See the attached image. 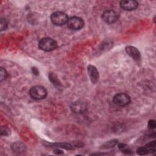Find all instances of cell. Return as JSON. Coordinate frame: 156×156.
I'll list each match as a JSON object with an SVG mask.
<instances>
[{
  "instance_id": "6da1fadb",
  "label": "cell",
  "mask_w": 156,
  "mask_h": 156,
  "mask_svg": "<svg viewBox=\"0 0 156 156\" xmlns=\"http://www.w3.org/2000/svg\"><path fill=\"white\" fill-rule=\"evenodd\" d=\"M57 43L52 38L46 37L41 38L38 41V48L44 51L50 52L57 48Z\"/></svg>"
},
{
  "instance_id": "7a4b0ae2",
  "label": "cell",
  "mask_w": 156,
  "mask_h": 156,
  "mask_svg": "<svg viewBox=\"0 0 156 156\" xmlns=\"http://www.w3.org/2000/svg\"><path fill=\"white\" fill-rule=\"evenodd\" d=\"M48 92L46 89L41 85H35L30 88L29 94L30 97L36 100H41L44 99L47 96Z\"/></svg>"
},
{
  "instance_id": "3957f363",
  "label": "cell",
  "mask_w": 156,
  "mask_h": 156,
  "mask_svg": "<svg viewBox=\"0 0 156 156\" xmlns=\"http://www.w3.org/2000/svg\"><path fill=\"white\" fill-rule=\"evenodd\" d=\"M68 19V15L61 11L55 12L51 15V20L55 26H62L67 23Z\"/></svg>"
},
{
  "instance_id": "277c9868",
  "label": "cell",
  "mask_w": 156,
  "mask_h": 156,
  "mask_svg": "<svg viewBox=\"0 0 156 156\" xmlns=\"http://www.w3.org/2000/svg\"><path fill=\"white\" fill-rule=\"evenodd\" d=\"M130 97L125 93H119L115 94L113 98V102L118 106L123 107L127 105L130 102Z\"/></svg>"
},
{
  "instance_id": "5b68a950",
  "label": "cell",
  "mask_w": 156,
  "mask_h": 156,
  "mask_svg": "<svg viewBox=\"0 0 156 156\" xmlns=\"http://www.w3.org/2000/svg\"><path fill=\"white\" fill-rule=\"evenodd\" d=\"M118 14L112 9H108L104 11L102 14V20L107 24H113L118 20Z\"/></svg>"
},
{
  "instance_id": "8992f818",
  "label": "cell",
  "mask_w": 156,
  "mask_h": 156,
  "mask_svg": "<svg viewBox=\"0 0 156 156\" xmlns=\"http://www.w3.org/2000/svg\"><path fill=\"white\" fill-rule=\"evenodd\" d=\"M68 27L74 30H78L81 29L84 26L83 20L78 16H72L68 19L67 22Z\"/></svg>"
},
{
  "instance_id": "52a82bcc",
  "label": "cell",
  "mask_w": 156,
  "mask_h": 156,
  "mask_svg": "<svg viewBox=\"0 0 156 156\" xmlns=\"http://www.w3.org/2000/svg\"><path fill=\"white\" fill-rule=\"evenodd\" d=\"M71 110L76 114H82L85 113L87 109V104L82 101H77L73 102L71 105Z\"/></svg>"
},
{
  "instance_id": "ba28073f",
  "label": "cell",
  "mask_w": 156,
  "mask_h": 156,
  "mask_svg": "<svg viewBox=\"0 0 156 156\" xmlns=\"http://www.w3.org/2000/svg\"><path fill=\"white\" fill-rule=\"evenodd\" d=\"M155 141L154 140L148 143L145 146L138 148V149L136 150V152L138 155H144L148 154L154 153L155 152Z\"/></svg>"
},
{
  "instance_id": "9c48e42d",
  "label": "cell",
  "mask_w": 156,
  "mask_h": 156,
  "mask_svg": "<svg viewBox=\"0 0 156 156\" xmlns=\"http://www.w3.org/2000/svg\"><path fill=\"white\" fill-rule=\"evenodd\" d=\"M119 5L121 9L126 11H131L136 9L138 6V2L134 0H123L120 1Z\"/></svg>"
},
{
  "instance_id": "30bf717a",
  "label": "cell",
  "mask_w": 156,
  "mask_h": 156,
  "mask_svg": "<svg viewBox=\"0 0 156 156\" xmlns=\"http://www.w3.org/2000/svg\"><path fill=\"white\" fill-rule=\"evenodd\" d=\"M126 53L132 57L136 62H139L141 61V56L138 49L132 46H127L125 48Z\"/></svg>"
},
{
  "instance_id": "8fae6325",
  "label": "cell",
  "mask_w": 156,
  "mask_h": 156,
  "mask_svg": "<svg viewBox=\"0 0 156 156\" xmlns=\"http://www.w3.org/2000/svg\"><path fill=\"white\" fill-rule=\"evenodd\" d=\"M87 71L91 82L93 83L98 82L99 78V74L96 68L93 65H90L87 66Z\"/></svg>"
},
{
  "instance_id": "7c38bea8",
  "label": "cell",
  "mask_w": 156,
  "mask_h": 156,
  "mask_svg": "<svg viewBox=\"0 0 156 156\" xmlns=\"http://www.w3.org/2000/svg\"><path fill=\"white\" fill-rule=\"evenodd\" d=\"M12 147V149L15 152H21V151H24L25 150V146L21 143H19V142L13 143Z\"/></svg>"
},
{
  "instance_id": "4fadbf2b",
  "label": "cell",
  "mask_w": 156,
  "mask_h": 156,
  "mask_svg": "<svg viewBox=\"0 0 156 156\" xmlns=\"http://www.w3.org/2000/svg\"><path fill=\"white\" fill-rule=\"evenodd\" d=\"M119 149L121 151V152H124L126 154H132V151L127 146L126 144L124 143H120L118 144Z\"/></svg>"
},
{
  "instance_id": "5bb4252c",
  "label": "cell",
  "mask_w": 156,
  "mask_h": 156,
  "mask_svg": "<svg viewBox=\"0 0 156 156\" xmlns=\"http://www.w3.org/2000/svg\"><path fill=\"white\" fill-rule=\"evenodd\" d=\"M49 79H50L51 82H52V83L53 85H54L55 87L59 86L60 85V83H58V79H57V76L54 73H51L49 75Z\"/></svg>"
},
{
  "instance_id": "9a60e30c",
  "label": "cell",
  "mask_w": 156,
  "mask_h": 156,
  "mask_svg": "<svg viewBox=\"0 0 156 156\" xmlns=\"http://www.w3.org/2000/svg\"><path fill=\"white\" fill-rule=\"evenodd\" d=\"M117 142H118V140H112L111 141H107L102 146V148H110V147H113L117 144Z\"/></svg>"
},
{
  "instance_id": "2e32d148",
  "label": "cell",
  "mask_w": 156,
  "mask_h": 156,
  "mask_svg": "<svg viewBox=\"0 0 156 156\" xmlns=\"http://www.w3.org/2000/svg\"><path fill=\"white\" fill-rule=\"evenodd\" d=\"M8 26V21L5 18H1L0 20V29L2 31L4 30H5Z\"/></svg>"
},
{
  "instance_id": "e0dca14e",
  "label": "cell",
  "mask_w": 156,
  "mask_h": 156,
  "mask_svg": "<svg viewBox=\"0 0 156 156\" xmlns=\"http://www.w3.org/2000/svg\"><path fill=\"white\" fill-rule=\"evenodd\" d=\"M7 76L8 73L6 70L1 67L0 69V81L2 82V80H5L7 78Z\"/></svg>"
},
{
  "instance_id": "ac0fdd59",
  "label": "cell",
  "mask_w": 156,
  "mask_h": 156,
  "mask_svg": "<svg viewBox=\"0 0 156 156\" xmlns=\"http://www.w3.org/2000/svg\"><path fill=\"white\" fill-rule=\"evenodd\" d=\"M148 128L151 130L154 129L155 128V121L151 119L148 122Z\"/></svg>"
},
{
  "instance_id": "d6986e66",
  "label": "cell",
  "mask_w": 156,
  "mask_h": 156,
  "mask_svg": "<svg viewBox=\"0 0 156 156\" xmlns=\"http://www.w3.org/2000/svg\"><path fill=\"white\" fill-rule=\"evenodd\" d=\"M1 135H8L9 134V129L6 127H1Z\"/></svg>"
},
{
  "instance_id": "ffe728a7",
  "label": "cell",
  "mask_w": 156,
  "mask_h": 156,
  "mask_svg": "<svg viewBox=\"0 0 156 156\" xmlns=\"http://www.w3.org/2000/svg\"><path fill=\"white\" fill-rule=\"evenodd\" d=\"M54 153H55V154H63V152L62 151H60V150H59L58 149H55V150L54 151Z\"/></svg>"
}]
</instances>
